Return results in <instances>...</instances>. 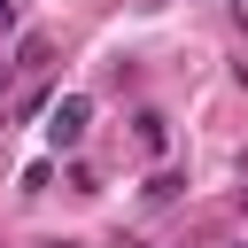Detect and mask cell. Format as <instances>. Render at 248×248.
<instances>
[{"label":"cell","mask_w":248,"mask_h":248,"mask_svg":"<svg viewBox=\"0 0 248 248\" xmlns=\"http://www.w3.org/2000/svg\"><path fill=\"white\" fill-rule=\"evenodd\" d=\"M85 116H93V101H85V93H70V101L46 116V147H54V155H78V140H85Z\"/></svg>","instance_id":"6da1fadb"},{"label":"cell","mask_w":248,"mask_h":248,"mask_svg":"<svg viewBox=\"0 0 248 248\" xmlns=\"http://www.w3.org/2000/svg\"><path fill=\"white\" fill-rule=\"evenodd\" d=\"M132 140H140V155H163L170 147V116L163 108H132Z\"/></svg>","instance_id":"7a4b0ae2"},{"label":"cell","mask_w":248,"mask_h":248,"mask_svg":"<svg viewBox=\"0 0 248 248\" xmlns=\"http://www.w3.org/2000/svg\"><path fill=\"white\" fill-rule=\"evenodd\" d=\"M178 194H186V170H155V178L140 186V202H147V209H170Z\"/></svg>","instance_id":"3957f363"},{"label":"cell","mask_w":248,"mask_h":248,"mask_svg":"<svg viewBox=\"0 0 248 248\" xmlns=\"http://www.w3.org/2000/svg\"><path fill=\"white\" fill-rule=\"evenodd\" d=\"M46 54H54V39H46V31H23V39H16V62H8V70H39Z\"/></svg>","instance_id":"277c9868"},{"label":"cell","mask_w":248,"mask_h":248,"mask_svg":"<svg viewBox=\"0 0 248 248\" xmlns=\"http://www.w3.org/2000/svg\"><path fill=\"white\" fill-rule=\"evenodd\" d=\"M39 248H85V240H39Z\"/></svg>","instance_id":"5b68a950"},{"label":"cell","mask_w":248,"mask_h":248,"mask_svg":"<svg viewBox=\"0 0 248 248\" xmlns=\"http://www.w3.org/2000/svg\"><path fill=\"white\" fill-rule=\"evenodd\" d=\"M124 248H163V240H124Z\"/></svg>","instance_id":"8992f818"},{"label":"cell","mask_w":248,"mask_h":248,"mask_svg":"<svg viewBox=\"0 0 248 248\" xmlns=\"http://www.w3.org/2000/svg\"><path fill=\"white\" fill-rule=\"evenodd\" d=\"M0 8H8V0H0Z\"/></svg>","instance_id":"52a82bcc"}]
</instances>
